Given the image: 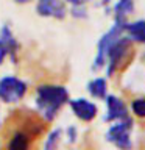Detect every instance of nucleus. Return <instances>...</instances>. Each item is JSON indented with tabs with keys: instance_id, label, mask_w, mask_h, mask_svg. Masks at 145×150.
I'll return each instance as SVG.
<instances>
[{
	"instance_id": "16",
	"label": "nucleus",
	"mask_w": 145,
	"mask_h": 150,
	"mask_svg": "<svg viewBox=\"0 0 145 150\" xmlns=\"http://www.w3.org/2000/svg\"><path fill=\"white\" fill-rule=\"evenodd\" d=\"M61 134H63V131H61L59 128L50 131L49 138H47V141H45L44 150H56V145H58L59 139H61Z\"/></svg>"
},
{
	"instance_id": "14",
	"label": "nucleus",
	"mask_w": 145,
	"mask_h": 150,
	"mask_svg": "<svg viewBox=\"0 0 145 150\" xmlns=\"http://www.w3.org/2000/svg\"><path fill=\"white\" fill-rule=\"evenodd\" d=\"M131 112L136 117H140V119L145 117V98L144 97H137L131 102Z\"/></svg>"
},
{
	"instance_id": "4",
	"label": "nucleus",
	"mask_w": 145,
	"mask_h": 150,
	"mask_svg": "<svg viewBox=\"0 0 145 150\" xmlns=\"http://www.w3.org/2000/svg\"><path fill=\"white\" fill-rule=\"evenodd\" d=\"M131 50H133V42L128 39V36H125V38L122 36L120 39H117L111 45V49L106 53V61H108L106 75L108 77H112L123 66V63L128 58V55L131 53Z\"/></svg>"
},
{
	"instance_id": "9",
	"label": "nucleus",
	"mask_w": 145,
	"mask_h": 150,
	"mask_svg": "<svg viewBox=\"0 0 145 150\" xmlns=\"http://www.w3.org/2000/svg\"><path fill=\"white\" fill-rule=\"evenodd\" d=\"M36 11L39 16L44 17H55V19H64L65 16V3L58 0H42L36 5Z\"/></svg>"
},
{
	"instance_id": "1",
	"label": "nucleus",
	"mask_w": 145,
	"mask_h": 150,
	"mask_svg": "<svg viewBox=\"0 0 145 150\" xmlns=\"http://www.w3.org/2000/svg\"><path fill=\"white\" fill-rule=\"evenodd\" d=\"M47 122L31 110H14L0 125V150H36Z\"/></svg>"
},
{
	"instance_id": "2",
	"label": "nucleus",
	"mask_w": 145,
	"mask_h": 150,
	"mask_svg": "<svg viewBox=\"0 0 145 150\" xmlns=\"http://www.w3.org/2000/svg\"><path fill=\"white\" fill-rule=\"evenodd\" d=\"M69 102V92L59 84H41L36 88V106L37 114L45 122H51L61 110V106Z\"/></svg>"
},
{
	"instance_id": "12",
	"label": "nucleus",
	"mask_w": 145,
	"mask_h": 150,
	"mask_svg": "<svg viewBox=\"0 0 145 150\" xmlns=\"http://www.w3.org/2000/svg\"><path fill=\"white\" fill-rule=\"evenodd\" d=\"M87 91L95 98H106V91H108L106 80L103 77H97V78L91 80L87 83Z\"/></svg>"
},
{
	"instance_id": "17",
	"label": "nucleus",
	"mask_w": 145,
	"mask_h": 150,
	"mask_svg": "<svg viewBox=\"0 0 145 150\" xmlns=\"http://www.w3.org/2000/svg\"><path fill=\"white\" fill-rule=\"evenodd\" d=\"M6 55H8V50H6V47H5L2 44V41H0V64L5 61V58H6Z\"/></svg>"
},
{
	"instance_id": "10",
	"label": "nucleus",
	"mask_w": 145,
	"mask_h": 150,
	"mask_svg": "<svg viewBox=\"0 0 145 150\" xmlns=\"http://www.w3.org/2000/svg\"><path fill=\"white\" fill-rule=\"evenodd\" d=\"M126 33H128V39L131 42L145 44V19H140V21H136V22H128Z\"/></svg>"
},
{
	"instance_id": "13",
	"label": "nucleus",
	"mask_w": 145,
	"mask_h": 150,
	"mask_svg": "<svg viewBox=\"0 0 145 150\" xmlns=\"http://www.w3.org/2000/svg\"><path fill=\"white\" fill-rule=\"evenodd\" d=\"M112 11H114V17H126L134 11V3L131 0H122L112 5Z\"/></svg>"
},
{
	"instance_id": "6",
	"label": "nucleus",
	"mask_w": 145,
	"mask_h": 150,
	"mask_svg": "<svg viewBox=\"0 0 145 150\" xmlns=\"http://www.w3.org/2000/svg\"><path fill=\"white\" fill-rule=\"evenodd\" d=\"M27 92V83L14 75L0 78V100L3 103H16L22 100Z\"/></svg>"
},
{
	"instance_id": "5",
	"label": "nucleus",
	"mask_w": 145,
	"mask_h": 150,
	"mask_svg": "<svg viewBox=\"0 0 145 150\" xmlns=\"http://www.w3.org/2000/svg\"><path fill=\"white\" fill-rule=\"evenodd\" d=\"M133 128V119L128 116L123 120L114 122L106 131V139L112 142L115 147H119L120 150H130L131 149V138H130V131Z\"/></svg>"
},
{
	"instance_id": "3",
	"label": "nucleus",
	"mask_w": 145,
	"mask_h": 150,
	"mask_svg": "<svg viewBox=\"0 0 145 150\" xmlns=\"http://www.w3.org/2000/svg\"><path fill=\"white\" fill-rule=\"evenodd\" d=\"M126 25H128L126 17H114V25L100 38V41L97 44V55H95V61H94V69H98V67L105 66L108 50L126 31Z\"/></svg>"
},
{
	"instance_id": "7",
	"label": "nucleus",
	"mask_w": 145,
	"mask_h": 150,
	"mask_svg": "<svg viewBox=\"0 0 145 150\" xmlns=\"http://www.w3.org/2000/svg\"><path fill=\"white\" fill-rule=\"evenodd\" d=\"M69 105L72 108L73 114L83 122H91L97 117L98 110L95 103L89 102L87 98H73V100H69Z\"/></svg>"
},
{
	"instance_id": "11",
	"label": "nucleus",
	"mask_w": 145,
	"mask_h": 150,
	"mask_svg": "<svg viewBox=\"0 0 145 150\" xmlns=\"http://www.w3.org/2000/svg\"><path fill=\"white\" fill-rule=\"evenodd\" d=\"M0 41H2V44L6 47L8 53L11 55V58L16 61V53L19 50V44L16 41V38H14L13 31L9 30L8 25H3L2 28H0Z\"/></svg>"
},
{
	"instance_id": "18",
	"label": "nucleus",
	"mask_w": 145,
	"mask_h": 150,
	"mask_svg": "<svg viewBox=\"0 0 145 150\" xmlns=\"http://www.w3.org/2000/svg\"><path fill=\"white\" fill-rule=\"evenodd\" d=\"M67 134H69V142H73L75 136H77V130H75V127H69V128H67Z\"/></svg>"
},
{
	"instance_id": "15",
	"label": "nucleus",
	"mask_w": 145,
	"mask_h": 150,
	"mask_svg": "<svg viewBox=\"0 0 145 150\" xmlns=\"http://www.w3.org/2000/svg\"><path fill=\"white\" fill-rule=\"evenodd\" d=\"M70 13L73 17L77 19H84L87 17V11H86V3L84 2H70Z\"/></svg>"
},
{
	"instance_id": "8",
	"label": "nucleus",
	"mask_w": 145,
	"mask_h": 150,
	"mask_svg": "<svg viewBox=\"0 0 145 150\" xmlns=\"http://www.w3.org/2000/svg\"><path fill=\"white\" fill-rule=\"evenodd\" d=\"M106 108L108 112L105 116L106 122H119L128 117V110L122 98L115 96H106Z\"/></svg>"
}]
</instances>
